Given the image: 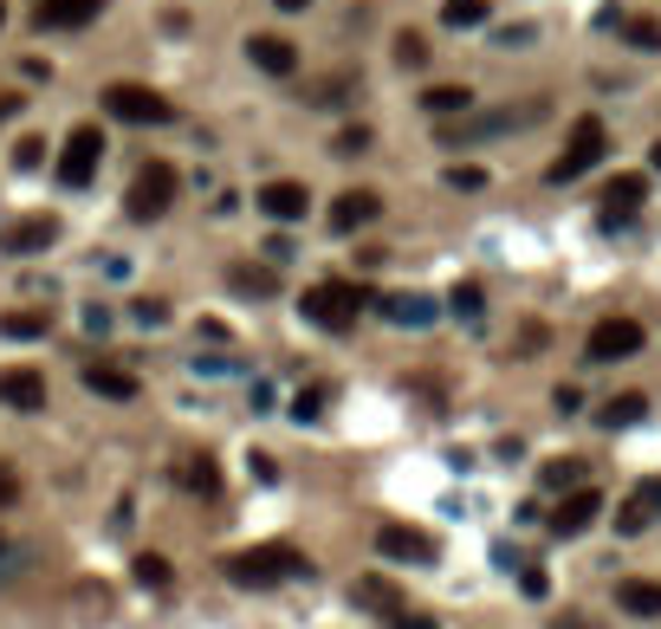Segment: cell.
I'll return each instance as SVG.
<instances>
[{
	"label": "cell",
	"instance_id": "cell-37",
	"mask_svg": "<svg viewBox=\"0 0 661 629\" xmlns=\"http://www.w3.org/2000/svg\"><path fill=\"white\" fill-rule=\"evenodd\" d=\"M13 500H20V474H13V468H0V507H13Z\"/></svg>",
	"mask_w": 661,
	"mask_h": 629
},
{
	"label": "cell",
	"instance_id": "cell-16",
	"mask_svg": "<svg viewBox=\"0 0 661 629\" xmlns=\"http://www.w3.org/2000/svg\"><path fill=\"white\" fill-rule=\"evenodd\" d=\"M59 240V222L52 215H27V222L0 227V254H39V247H52Z\"/></svg>",
	"mask_w": 661,
	"mask_h": 629
},
{
	"label": "cell",
	"instance_id": "cell-29",
	"mask_svg": "<svg viewBox=\"0 0 661 629\" xmlns=\"http://www.w3.org/2000/svg\"><path fill=\"white\" fill-rule=\"evenodd\" d=\"M441 27H486V0H441Z\"/></svg>",
	"mask_w": 661,
	"mask_h": 629
},
{
	"label": "cell",
	"instance_id": "cell-20",
	"mask_svg": "<svg viewBox=\"0 0 661 629\" xmlns=\"http://www.w3.org/2000/svg\"><path fill=\"white\" fill-rule=\"evenodd\" d=\"M85 390H91V396H110V403H130V396H137V376L124 371V364H85Z\"/></svg>",
	"mask_w": 661,
	"mask_h": 629
},
{
	"label": "cell",
	"instance_id": "cell-23",
	"mask_svg": "<svg viewBox=\"0 0 661 629\" xmlns=\"http://www.w3.org/2000/svg\"><path fill=\"white\" fill-rule=\"evenodd\" d=\"M642 415H649V396H642V390H623V396H610V403L596 409L603 429H635Z\"/></svg>",
	"mask_w": 661,
	"mask_h": 629
},
{
	"label": "cell",
	"instance_id": "cell-4",
	"mask_svg": "<svg viewBox=\"0 0 661 629\" xmlns=\"http://www.w3.org/2000/svg\"><path fill=\"white\" fill-rule=\"evenodd\" d=\"M169 208H176V169L169 163H144L130 195H124V215L130 222H162Z\"/></svg>",
	"mask_w": 661,
	"mask_h": 629
},
{
	"label": "cell",
	"instance_id": "cell-17",
	"mask_svg": "<svg viewBox=\"0 0 661 629\" xmlns=\"http://www.w3.org/2000/svg\"><path fill=\"white\" fill-rule=\"evenodd\" d=\"M110 0H39V27H59V33H72V27H91L98 13H105Z\"/></svg>",
	"mask_w": 661,
	"mask_h": 629
},
{
	"label": "cell",
	"instance_id": "cell-1",
	"mask_svg": "<svg viewBox=\"0 0 661 629\" xmlns=\"http://www.w3.org/2000/svg\"><path fill=\"white\" fill-rule=\"evenodd\" d=\"M227 584H240V591H273V584H293V578H312V558L286 546V539H273V546H247V552H234L227 564Z\"/></svg>",
	"mask_w": 661,
	"mask_h": 629
},
{
	"label": "cell",
	"instance_id": "cell-21",
	"mask_svg": "<svg viewBox=\"0 0 661 629\" xmlns=\"http://www.w3.org/2000/svg\"><path fill=\"white\" fill-rule=\"evenodd\" d=\"M351 603H357V610H376V617H396V610H403V591H396L389 578H357V584H351Z\"/></svg>",
	"mask_w": 661,
	"mask_h": 629
},
{
	"label": "cell",
	"instance_id": "cell-45",
	"mask_svg": "<svg viewBox=\"0 0 661 629\" xmlns=\"http://www.w3.org/2000/svg\"><path fill=\"white\" fill-rule=\"evenodd\" d=\"M649 163H655V176H661V144H655V149H649Z\"/></svg>",
	"mask_w": 661,
	"mask_h": 629
},
{
	"label": "cell",
	"instance_id": "cell-24",
	"mask_svg": "<svg viewBox=\"0 0 661 629\" xmlns=\"http://www.w3.org/2000/svg\"><path fill=\"white\" fill-rule=\"evenodd\" d=\"M467 105H474V91H467V85H428V91H422V111L441 117V124H447L454 111H467Z\"/></svg>",
	"mask_w": 661,
	"mask_h": 629
},
{
	"label": "cell",
	"instance_id": "cell-9",
	"mask_svg": "<svg viewBox=\"0 0 661 629\" xmlns=\"http://www.w3.org/2000/svg\"><path fill=\"white\" fill-rule=\"evenodd\" d=\"M596 513H603V493H596V487H571V493L558 500V513H551V532H558V539H578V532L596 525Z\"/></svg>",
	"mask_w": 661,
	"mask_h": 629
},
{
	"label": "cell",
	"instance_id": "cell-35",
	"mask_svg": "<svg viewBox=\"0 0 661 629\" xmlns=\"http://www.w3.org/2000/svg\"><path fill=\"white\" fill-rule=\"evenodd\" d=\"M454 312H461V318H480V286H461V293H454Z\"/></svg>",
	"mask_w": 661,
	"mask_h": 629
},
{
	"label": "cell",
	"instance_id": "cell-33",
	"mask_svg": "<svg viewBox=\"0 0 661 629\" xmlns=\"http://www.w3.org/2000/svg\"><path fill=\"white\" fill-rule=\"evenodd\" d=\"M39 156H46V137H20L13 144V169H39Z\"/></svg>",
	"mask_w": 661,
	"mask_h": 629
},
{
	"label": "cell",
	"instance_id": "cell-22",
	"mask_svg": "<svg viewBox=\"0 0 661 629\" xmlns=\"http://www.w3.org/2000/svg\"><path fill=\"white\" fill-rule=\"evenodd\" d=\"M616 603H623L629 617H661V584L655 578H623V584H616Z\"/></svg>",
	"mask_w": 661,
	"mask_h": 629
},
{
	"label": "cell",
	"instance_id": "cell-38",
	"mask_svg": "<svg viewBox=\"0 0 661 629\" xmlns=\"http://www.w3.org/2000/svg\"><path fill=\"white\" fill-rule=\"evenodd\" d=\"M162 318H169V305H156V298H144V305H137V325H162Z\"/></svg>",
	"mask_w": 661,
	"mask_h": 629
},
{
	"label": "cell",
	"instance_id": "cell-19",
	"mask_svg": "<svg viewBox=\"0 0 661 629\" xmlns=\"http://www.w3.org/2000/svg\"><path fill=\"white\" fill-rule=\"evenodd\" d=\"M247 59H254L259 72L286 78V72L298 66V46H293V39H279V33H254V46H247Z\"/></svg>",
	"mask_w": 661,
	"mask_h": 629
},
{
	"label": "cell",
	"instance_id": "cell-18",
	"mask_svg": "<svg viewBox=\"0 0 661 629\" xmlns=\"http://www.w3.org/2000/svg\"><path fill=\"white\" fill-rule=\"evenodd\" d=\"M383 318L403 325V332H422V325H435V298L428 293H383Z\"/></svg>",
	"mask_w": 661,
	"mask_h": 629
},
{
	"label": "cell",
	"instance_id": "cell-40",
	"mask_svg": "<svg viewBox=\"0 0 661 629\" xmlns=\"http://www.w3.org/2000/svg\"><path fill=\"white\" fill-rule=\"evenodd\" d=\"M519 591H525V597H545L551 578H545V571H525V578H519Z\"/></svg>",
	"mask_w": 661,
	"mask_h": 629
},
{
	"label": "cell",
	"instance_id": "cell-43",
	"mask_svg": "<svg viewBox=\"0 0 661 629\" xmlns=\"http://www.w3.org/2000/svg\"><path fill=\"white\" fill-rule=\"evenodd\" d=\"M551 629H596V623H584V617H558Z\"/></svg>",
	"mask_w": 661,
	"mask_h": 629
},
{
	"label": "cell",
	"instance_id": "cell-2",
	"mask_svg": "<svg viewBox=\"0 0 661 629\" xmlns=\"http://www.w3.org/2000/svg\"><path fill=\"white\" fill-rule=\"evenodd\" d=\"M364 305H369V293L351 286V279H318V286H305V298H298V312H305L318 332H357Z\"/></svg>",
	"mask_w": 661,
	"mask_h": 629
},
{
	"label": "cell",
	"instance_id": "cell-14",
	"mask_svg": "<svg viewBox=\"0 0 661 629\" xmlns=\"http://www.w3.org/2000/svg\"><path fill=\"white\" fill-rule=\"evenodd\" d=\"M0 403H7V409H20V415L46 409V376H39V371H27V364L0 371Z\"/></svg>",
	"mask_w": 661,
	"mask_h": 629
},
{
	"label": "cell",
	"instance_id": "cell-25",
	"mask_svg": "<svg viewBox=\"0 0 661 629\" xmlns=\"http://www.w3.org/2000/svg\"><path fill=\"white\" fill-rule=\"evenodd\" d=\"M623 27V39L635 46V52H661V20L655 13H629V20H616Z\"/></svg>",
	"mask_w": 661,
	"mask_h": 629
},
{
	"label": "cell",
	"instance_id": "cell-46",
	"mask_svg": "<svg viewBox=\"0 0 661 629\" xmlns=\"http://www.w3.org/2000/svg\"><path fill=\"white\" fill-rule=\"evenodd\" d=\"M0 27H7V0H0Z\"/></svg>",
	"mask_w": 661,
	"mask_h": 629
},
{
	"label": "cell",
	"instance_id": "cell-6",
	"mask_svg": "<svg viewBox=\"0 0 661 629\" xmlns=\"http://www.w3.org/2000/svg\"><path fill=\"white\" fill-rule=\"evenodd\" d=\"M98 163H105V137H98V124H78L72 137H66V149H59V183H66V188H91Z\"/></svg>",
	"mask_w": 661,
	"mask_h": 629
},
{
	"label": "cell",
	"instance_id": "cell-30",
	"mask_svg": "<svg viewBox=\"0 0 661 629\" xmlns=\"http://www.w3.org/2000/svg\"><path fill=\"white\" fill-rule=\"evenodd\" d=\"M46 325H52L46 312H7V318H0V337H46Z\"/></svg>",
	"mask_w": 661,
	"mask_h": 629
},
{
	"label": "cell",
	"instance_id": "cell-5",
	"mask_svg": "<svg viewBox=\"0 0 661 629\" xmlns=\"http://www.w3.org/2000/svg\"><path fill=\"white\" fill-rule=\"evenodd\" d=\"M649 344V332H642V318H596L590 325V364H623V357H635Z\"/></svg>",
	"mask_w": 661,
	"mask_h": 629
},
{
	"label": "cell",
	"instance_id": "cell-41",
	"mask_svg": "<svg viewBox=\"0 0 661 629\" xmlns=\"http://www.w3.org/2000/svg\"><path fill=\"white\" fill-rule=\"evenodd\" d=\"M480 183H486L480 169H447V188H480Z\"/></svg>",
	"mask_w": 661,
	"mask_h": 629
},
{
	"label": "cell",
	"instance_id": "cell-31",
	"mask_svg": "<svg viewBox=\"0 0 661 629\" xmlns=\"http://www.w3.org/2000/svg\"><path fill=\"white\" fill-rule=\"evenodd\" d=\"M396 66H403V72H422V66H428V39H422V33H396Z\"/></svg>",
	"mask_w": 661,
	"mask_h": 629
},
{
	"label": "cell",
	"instance_id": "cell-44",
	"mask_svg": "<svg viewBox=\"0 0 661 629\" xmlns=\"http://www.w3.org/2000/svg\"><path fill=\"white\" fill-rule=\"evenodd\" d=\"M273 7H279V13H305V7H312V0H273Z\"/></svg>",
	"mask_w": 661,
	"mask_h": 629
},
{
	"label": "cell",
	"instance_id": "cell-28",
	"mask_svg": "<svg viewBox=\"0 0 661 629\" xmlns=\"http://www.w3.org/2000/svg\"><path fill=\"white\" fill-rule=\"evenodd\" d=\"M539 481L551 487V493H571V487H584V461L578 454H564V461H545V474Z\"/></svg>",
	"mask_w": 661,
	"mask_h": 629
},
{
	"label": "cell",
	"instance_id": "cell-34",
	"mask_svg": "<svg viewBox=\"0 0 661 629\" xmlns=\"http://www.w3.org/2000/svg\"><path fill=\"white\" fill-rule=\"evenodd\" d=\"M312 98H318V105H337V98H351V78H325V85H312Z\"/></svg>",
	"mask_w": 661,
	"mask_h": 629
},
{
	"label": "cell",
	"instance_id": "cell-10",
	"mask_svg": "<svg viewBox=\"0 0 661 629\" xmlns=\"http://www.w3.org/2000/svg\"><path fill=\"white\" fill-rule=\"evenodd\" d=\"M383 215V195L376 188H344L337 202H331V234H357Z\"/></svg>",
	"mask_w": 661,
	"mask_h": 629
},
{
	"label": "cell",
	"instance_id": "cell-27",
	"mask_svg": "<svg viewBox=\"0 0 661 629\" xmlns=\"http://www.w3.org/2000/svg\"><path fill=\"white\" fill-rule=\"evenodd\" d=\"M130 571H137V584H144V591H169V584H176V571H169V558H162V552H144Z\"/></svg>",
	"mask_w": 661,
	"mask_h": 629
},
{
	"label": "cell",
	"instance_id": "cell-39",
	"mask_svg": "<svg viewBox=\"0 0 661 629\" xmlns=\"http://www.w3.org/2000/svg\"><path fill=\"white\" fill-rule=\"evenodd\" d=\"M85 332H91V337L110 332V312H105V305H91V312H85Z\"/></svg>",
	"mask_w": 661,
	"mask_h": 629
},
{
	"label": "cell",
	"instance_id": "cell-8",
	"mask_svg": "<svg viewBox=\"0 0 661 629\" xmlns=\"http://www.w3.org/2000/svg\"><path fill=\"white\" fill-rule=\"evenodd\" d=\"M545 105H506V111L493 117H474V124H441V137L447 144H480V137H506V130H525V124H539Z\"/></svg>",
	"mask_w": 661,
	"mask_h": 629
},
{
	"label": "cell",
	"instance_id": "cell-3",
	"mask_svg": "<svg viewBox=\"0 0 661 629\" xmlns=\"http://www.w3.org/2000/svg\"><path fill=\"white\" fill-rule=\"evenodd\" d=\"M603 149H610L603 117H578V124H571V144L558 149V163H551L545 176L551 183H578V176H590V163H603Z\"/></svg>",
	"mask_w": 661,
	"mask_h": 629
},
{
	"label": "cell",
	"instance_id": "cell-7",
	"mask_svg": "<svg viewBox=\"0 0 661 629\" xmlns=\"http://www.w3.org/2000/svg\"><path fill=\"white\" fill-rule=\"evenodd\" d=\"M105 111L117 117V124H169V98L162 91H149V85H110L105 91Z\"/></svg>",
	"mask_w": 661,
	"mask_h": 629
},
{
	"label": "cell",
	"instance_id": "cell-12",
	"mask_svg": "<svg viewBox=\"0 0 661 629\" xmlns=\"http://www.w3.org/2000/svg\"><path fill=\"white\" fill-rule=\"evenodd\" d=\"M655 519H661V481H642L623 507H616V532H623V539H642Z\"/></svg>",
	"mask_w": 661,
	"mask_h": 629
},
{
	"label": "cell",
	"instance_id": "cell-13",
	"mask_svg": "<svg viewBox=\"0 0 661 629\" xmlns=\"http://www.w3.org/2000/svg\"><path fill=\"white\" fill-rule=\"evenodd\" d=\"M642 202H649V183L642 176H616V183L603 188V227H629L642 215Z\"/></svg>",
	"mask_w": 661,
	"mask_h": 629
},
{
	"label": "cell",
	"instance_id": "cell-15",
	"mask_svg": "<svg viewBox=\"0 0 661 629\" xmlns=\"http://www.w3.org/2000/svg\"><path fill=\"white\" fill-rule=\"evenodd\" d=\"M259 215H273V222H305V215H312V188L305 183H266L259 188Z\"/></svg>",
	"mask_w": 661,
	"mask_h": 629
},
{
	"label": "cell",
	"instance_id": "cell-11",
	"mask_svg": "<svg viewBox=\"0 0 661 629\" xmlns=\"http://www.w3.org/2000/svg\"><path fill=\"white\" fill-rule=\"evenodd\" d=\"M376 552L396 558V564H435V539L415 532V525H383L376 532Z\"/></svg>",
	"mask_w": 661,
	"mask_h": 629
},
{
	"label": "cell",
	"instance_id": "cell-26",
	"mask_svg": "<svg viewBox=\"0 0 661 629\" xmlns=\"http://www.w3.org/2000/svg\"><path fill=\"white\" fill-rule=\"evenodd\" d=\"M182 487L208 500V493H220V468L208 461V454H195V461H182Z\"/></svg>",
	"mask_w": 661,
	"mask_h": 629
},
{
	"label": "cell",
	"instance_id": "cell-36",
	"mask_svg": "<svg viewBox=\"0 0 661 629\" xmlns=\"http://www.w3.org/2000/svg\"><path fill=\"white\" fill-rule=\"evenodd\" d=\"M318 409H325V396H318V390H305V396H298V403H293V415H298V422H312Z\"/></svg>",
	"mask_w": 661,
	"mask_h": 629
},
{
	"label": "cell",
	"instance_id": "cell-42",
	"mask_svg": "<svg viewBox=\"0 0 661 629\" xmlns=\"http://www.w3.org/2000/svg\"><path fill=\"white\" fill-rule=\"evenodd\" d=\"M389 629H435V623H428V617H408V610H396V617H389Z\"/></svg>",
	"mask_w": 661,
	"mask_h": 629
},
{
	"label": "cell",
	"instance_id": "cell-32",
	"mask_svg": "<svg viewBox=\"0 0 661 629\" xmlns=\"http://www.w3.org/2000/svg\"><path fill=\"white\" fill-rule=\"evenodd\" d=\"M273 273H247V266H234V293H254V298H273Z\"/></svg>",
	"mask_w": 661,
	"mask_h": 629
}]
</instances>
